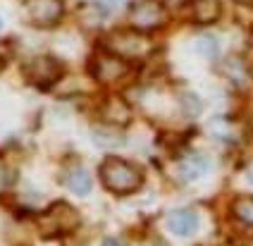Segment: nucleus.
<instances>
[{
	"label": "nucleus",
	"mask_w": 253,
	"mask_h": 246,
	"mask_svg": "<svg viewBox=\"0 0 253 246\" xmlns=\"http://www.w3.org/2000/svg\"><path fill=\"white\" fill-rule=\"evenodd\" d=\"M100 182L108 191H113L117 196H125V194H134L136 189H141L143 184V170H141L136 163L131 160H122V158H105L100 163Z\"/></svg>",
	"instance_id": "f257e3e1"
},
{
	"label": "nucleus",
	"mask_w": 253,
	"mask_h": 246,
	"mask_svg": "<svg viewBox=\"0 0 253 246\" xmlns=\"http://www.w3.org/2000/svg\"><path fill=\"white\" fill-rule=\"evenodd\" d=\"M105 50L129 62V60H146L155 50V43L141 31L117 29L105 36Z\"/></svg>",
	"instance_id": "f03ea898"
},
{
	"label": "nucleus",
	"mask_w": 253,
	"mask_h": 246,
	"mask_svg": "<svg viewBox=\"0 0 253 246\" xmlns=\"http://www.w3.org/2000/svg\"><path fill=\"white\" fill-rule=\"evenodd\" d=\"M82 217L77 213V208H72L70 203H53L45 213L39 215V230L45 237H62L70 234L79 227Z\"/></svg>",
	"instance_id": "7ed1b4c3"
},
{
	"label": "nucleus",
	"mask_w": 253,
	"mask_h": 246,
	"mask_svg": "<svg viewBox=\"0 0 253 246\" xmlns=\"http://www.w3.org/2000/svg\"><path fill=\"white\" fill-rule=\"evenodd\" d=\"M126 19H129V27L134 31L148 34V31L160 29L168 22V10L160 0H136L129 7Z\"/></svg>",
	"instance_id": "20e7f679"
},
{
	"label": "nucleus",
	"mask_w": 253,
	"mask_h": 246,
	"mask_svg": "<svg viewBox=\"0 0 253 246\" xmlns=\"http://www.w3.org/2000/svg\"><path fill=\"white\" fill-rule=\"evenodd\" d=\"M24 74L36 86H50L62 77V62L53 55H36L24 65Z\"/></svg>",
	"instance_id": "39448f33"
},
{
	"label": "nucleus",
	"mask_w": 253,
	"mask_h": 246,
	"mask_svg": "<svg viewBox=\"0 0 253 246\" xmlns=\"http://www.w3.org/2000/svg\"><path fill=\"white\" fill-rule=\"evenodd\" d=\"M126 72H129V65L125 60H120L117 55L103 50V53H96L93 60H91V74L93 79H98L100 84H115L120 79H125Z\"/></svg>",
	"instance_id": "423d86ee"
},
{
	"label": "nucleus",
	"mask_w": 253,
	"mask_h": 246,
	"mask_svg": "<svg viewBox=\"0 0 253 246\" xmlns=\"http://www.w3.org/2000/svg\"><path fill=\"white\" fill-rule=\"evenodd\" d=\"M24 15L34 27H53L65 15L62 0H27Z\"/></svg>",
	"instance_id": "0eeeda50"
},
{
	"label": "nucleus",
	"mask_w": 253,
	"mask_h": 246,
	"mask_svg": "<svg viewBox=\"0 0 253 246\" xmlns=\"http://www.w3.org/2000/svg\"><path fill=\"white\" fill-rule=\"evenodd\" d=\"M208 170H211V158L203 156V153H189L177 165V172H179L182 182H196L198 177H203Z\"/></svg>",
	"instance_id": "6e6552de"
},
{
	"label": "nucleus",
	"mask_w": 253,
	"mask_h": 246,
	"mask_svg": "<svg viewBox=\"0 0 253 246\" xmlns=\"http://www.w3.org/2000/svg\"><path fill=\"white\" fill-rule=\"evenodd\" d=\"M198 225H201L198 213L191 210V208H179V210H174V213L168 217L169 232L177 234V237H191V234H196Z\"/></svg>",
	"instance_id": "1a4fd4ad"
},
{
	"label": "nucleus",
	"mask_w": 253,
	"mask_h": 246,
	"mask_svg": "<svg viewBox=\"0 0 253 246\" xmlns=\"http://www.w3.org/2000/svg\"><path fill=\"white\" fill-rule=\"evenodd\" d=\"M222 74L229 79V84H234L239 88H246L249 82H251V70L244 62V58H227L222 62Z\"/></svg>",
	"instance_id": "9d476101"
},
{
	"label": "nucleus",
	"mask_w": 253,
	"mask_h": 246,
	"mask_svg": "<svg viewBox=\"0 0 253 246\" xmlns=\"http://www.w3.org/2000/svg\"><path fill=\"white\" fill-rule=\"evenodd\" d=\"M191 15L198 24H215L222 15V5L220 0H194Z\"/></svg>",
	"instance_id": "9b49d317"
},
{
	"label": "nucleus",
	"mask_w": 253,
	"mask_h": 246,
	"mask_svg": "<svg viewBox=\"0 0 253 246\" xmlns=\"http://www.w3.org/2000/svg\"><path fill=\"white\" fill-rule=\"evenodd\" d=\"M65 187L70 189L72 194L77 196H86L91 191V174L88 170H84L82 165H74L65 172Z\"/></svg>",
	"instance_id": "f8f14e48"
},
{
	"label": "nucleus",
	"mask_w": 253,
	"mask_h": 246,
	"mask_svg": "<svg viewBox=\"0 0 253 246\" xmlns=\"http://www.w3.org/2000/svg\"><path fill=\"white\" fill-rule=\"evenodd\" d=\"M103 115H105V120H108L110 124H126L129 117H131V110H129V105H126L122 98L113 96V98H108L105 105H103Z\"/></svg>",
	"instance_id": "ddd939ff"
},
{
	"label": "nucleus",
	"mask_w": 253,
	"mask_h": 246,
	"mask_svg": "<svg viewBox=\"0 0 253 246\" xmlns=\"http://www.w3.org/2000/svg\"><path fill=\"white\" fill-rule=\"evenodd\" d=\"M232 215L237 217L241 225L253 227V196H239L232 203Z\"/></svg>",
	"instance_id": "4468645a"
},
{
	"label": "nucleus",
	"mask_w": 253,
	"mask_h": 246,
	"mask_svg": "<svg viewBox=\"0 0 253 246\" xmlns=\"http://www.w3.org/2000/svg\"><path fill=\"white\" fill-rule=\"evenodd\" d=\"M14 184H17V170H14V165L0 158V196L7 194Z\"/></svg>",
	"instance_id": "2eb2a0df"
},
{
	"label": "nucleus",
	"mask_w": 253,
	"mask_h": 246,
	"mask_svg": "<svg viewBox=\"0 0 253 246\" xmlns=\"http://www.w3.org/2000/svg\"><path fill=\"white\" fill-rule=\"evenodd\" d=\"M91 5L98 10L100 15H113L120 5V0H91Z\"/></svg>",
	"instance_id": "dca6fc26"
},
{
	"label": "nucleus",
	"mask_w": 253,
	"mask_h": 246,
	"mask_svg": "<svg viewBox=\"0 0 253 246\" xmlns=\"http://www.w3.org/2000/svg\"><path fill=\"white\" fill-rule=\"evenodd\" d=\"M103 246H125V244H122L120 239H113V237H110V239H105V242H103Z\"/></svg>",
	"instance_id": "f3484780"
},
{
	"label": "nucleus",
	"mask_w": 253,
	"mask_h": 246,
	"mask_svg": "<svg viewBox=\"0 0 253 246\" xmlns=\"http://www.w3.org/2000/svg\"><path fill=\"white\" fill-rule=\"evenodd\" d=\"M246 179H249V184H253V163L249 165V170H246Z\"/></svg>",
	"instance_id": "a211bd4d"
},
{
	"label": "nucleus",
	"mask_w": 253,
	"mask_h": 246,
	"mask_svg": "<svg viewBox=\"0 0 253 246\" xmlns=\"http://www.w3.org/2000/svg\"><path fill=\"white\" fill-rule=\"evenodd\" d=\"M239 2H253V0H239Z\"/></svg>",
	"instance_id": "6ab92c4d"
},
{
	"label": "nucleus",
	"mask_w": 253,
	"mask_h": 246,
	"mask_svg": "<svg viewBox=\"0 0 253 246\" xmlns=\"http://www.w3.org/2000/svg\"><path fill=\"white\" fill-rule=\"evenodd\" d=\"M0 29H2V19H0Z\"/></svg>",
	"instance_id": "aec40b11"
}]
</instances>
